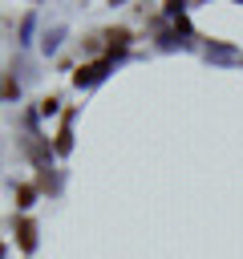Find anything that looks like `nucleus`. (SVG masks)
Wrapping results in <instances>:
<instances>
[{"instance_id":"f257e3e1","label":"nucleus","mask_w":243,"mask_h":259,"mask_svg":"<svg viewBox=\"0 0 243 259\" xmlns=\"http://www.w3.org/2000/svg\"><path fill=\"white\" fill-rule=\"evenodd\" d=\"M101 69H105L101 61H93V65H81V69L73 73V81H77V85H81V81H97V77H101Z\"/></svg>"},{"instance_id":"f03ea898","label":"nucleus","mask_w":243,"mask_h":259,"mask_svg":"<svg viewBox=\"0 0 243 259\" xmlns=\"http://www.w3.org/2000/svg\"><path fill=\"white\" fill-rule=\"evenodd\" d=\"M32 243H36V235H32V223L24 219L20 223V247H32Z\"/></svg>"},{"instance_id":"7ed1b4c3","label":"nucleus","mask_w":243,"mask_h":259,"mask_svg":"<svg viewBox=\"0 0 243 259\" xmlns=\"http://www.w3.org/2000/svg\"><path fill=\"white\" fill-rule=\"evenodd\" d=\"M109 40H113V45H117V49H122V45H126V40H130V32H126V28H109Z\"/></svg>"}]
</instances>
